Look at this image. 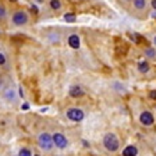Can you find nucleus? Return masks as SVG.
<instances>
[{"label":"nucleus","mask_w":156,"mask_h":156,"mask_svg":"<svg viewBox=\"0 0 156 156\" xmlns=\"http://www.w3.org/2000/svg\"><path fill=\"white\" fill-rule=\"evenodd\" d=\"M66 116H67L68 120L74 121V123H80V121L84 120L85 113L81 109H78V107H70V109L66 112Z\"/></svg>","instance_id":"obj_4"},{"label":"nucleus","mask_w":156,"mask_h":156,"mask_svg":"<svg viewBox=\"0 0 156 156\" xmlns=\"http://www.w3.org/2000/svg\"><path fill=\"white\" fill-rule=\"evenodd\" d=\"M136 68H138V71H140L141 74H146V73H149V70H151V64L148 60H142V62L138 63V67Z\"/></svg>","instance_id":"obj_12"},{"label":"nucleus","mask_w":156,"mask_h":156,"mask_svg":"<svg viewBox=\"0 0 156 156\" xmlns=\"http://www.w3.org/2000/svg\"><path fill=\"white\" fill-rule=\"evenodd\" d=\"M68 95L71 98H75V99H78V98H82L85 95L84 89H82L80 85H73V87H70V89H68Z\"/></svg>","instance_id":"obj_7"},{"label":"nucleus","mask_w":156,"mask_h":156,"mask_svg":"<svg viewBox=\"0 0 156 156\" xmlns=\"http://www.w3.org/2000/svg\"><path fill=\"white\" fill-rule=\"evenodd\" d=\"M7 64V56L3 52H0V67H4Z\"/></svg>","instance_id":"obj_18"},{"label":"nucleus","mask_w":156,"mask_h":156,"mask_svg":"<svg viewBox=\"0 0 156 156\" xmlns=\"http://www.w3.org/2000/svg\"><path fill=\"white\" fill-rule=\"evenodd\" d=\"M34 156H41V155H34Z\"/></svg>","instance_id":"obj_28"},{"label":"nucleus","mask_w":156,"mask_h":156,"mask_svg":"<svg viewBox=\"0 0 156 156\" xmlns=\"http://www.w3.org/2000/svg\"><path fill=\"white\" fill-rule=\"evenodd\" d=\"M103 146L109 152H117L120 148V141L114 133H106L103 136Z\"/></svg>","instance_id":"obj_2"},{"label":"nucleus","mask_w":156,"mask_h":156,"mask_svg":"<svg viewBox=\"0 0 156 156\" xmlns=\"http://www.w3.org/2000/svg\"><path fill=\"white\" fill-rule=\"evenodd\" d=\"M18 156H32V153H31V151L28 148H23V149H20Z\"/></svg>","instance_id":"obj_17"},{"label":"nucleus","mask_w":156,"mask_h":156,"mask_svg":"<svg viewBox=\"0 0 156 156\" xmlns=\"http://www.w3.org/2000/svg\"><path fill=\"white\" fill-rule=\"evenodd\" d=\"M36 2H38V4H42L43 2H45V0H36Z\"/></svg>","instance_id":"obj_23"},{"label":"nucleus","mask_w":156,"mask_h":156,"mask_svg":"<svg viewBox=\"0 0 156 156\" xmlns=\"http://www.w3.org/2000/svg\"><path fill=\"white\" fill-rule=\"evenodd\" d=\"M80 2H87V0H80Z\"/></svg>","instance_id":"obj_26"},{"label":"nucleus","mask_w":156,"mask_h":156,"mask_svg":"<svg viewBox=\"0 0 156 156\" xmlns=\"http://www.w3.org/2000/svg\"><path fill=\"white\" fill-rule=\"evenodd\" d=\"M138 155V148L135 145H127L123 149V156H136Z\"/></svg>","instance_id":"obj_9"},{"label":"nucleus","mask_w":156,"mask_h":156,"mask_svg":"<svg viewBox=\"0 0 156 156\" xmlns=\"http://www.w3.org/2000/svg\"><path fill=\"white\" fill-rule=\"evenodd\" d=\"M75 20H77V17H75L74 13H66L64 14V21H67V23H75Z\"/></svg>","instance_id":"obj_15"},{"label":"nucleus","mask_w":156,"mask_h":156,"mask_svg":"<svg viewBox=\"0 0 156 156\" xmlns=\"http://www.w3.org/2000/svg\"><path fill=\"white\" fill-rule=\"evenodd\" d=\"M0 35H2V29H0Z\"/></svg>","instance_id":"obj_27"},{"label":"nucleus","mask_w":156,"mask_h":156,"mask_svg":"<svg viewBox=\"0 0 156 156\" xmlns=\"http://www.w3.org/2000/svg\"><path fill=\"white\" fill-rule=\"evenodd\" d=\"M7 17V10L3 4H0V21H3L4 18Z\"/></svg>","instance_id":"obj_16"},{"label":"nucleus","mask_w":156,"mask_h":156,"mask_svg":"<svg viewBox=\"0 0 156 156\" xmlns=\"http://www.w3.org/2000/svg\"><path fill=\"white\" fill-rule=\"evenodd\" d=\"M52 138H53V144H55L56 148H58V149H64V148H67L68 141H67V138L64 136V134L55 133L52 135Z\"/></svg>","instance_id":"obj_5"},{"label":"nucleus","mask_w":156,"mask_h":156,"mask_svg":"<svg viewBox=\"0 0 156 156\" xmlns=\"http://www.w3.org/2000/svg\"><path fill=\"white\" fill-rule=\"evenodd\" d=\"M10 3H17V2H18V0H9Z\"/></svg>","instance_id":"obj_24"},{"label":"nucleus","mask_w":156,"mask_h":156,"mask_svg":"<svg viewBox=\"0 0 156 156\" xmlns=\"http://www.w3.org/2000/svg\"><path fill=\"white\" fill-rule=\"evenodd\" d=\"M144 55H145V57H148V58H155L156 57V49L155 48H146L145 50H144Z\"/></svg>","instance_id":"obj_14"},{"label":"nucleus","mask_w":156,"mask_h":156,"mask_svg":"<svg viewBox=\"0 0 156 156\" xmlns=\"http://www.w3.org/2000/svg\"><path fill=\"white\" fill-rule=\"evenodd\" d=\"M28 107H29V106H28L27 103H25V105H23V109H24V110H28Z\"/></svg>","instance_id":"obj_21"},{"label":"nucleus","mask_w":156,"mask_h":156,"mask_svg":"<svg viewBox=\"0 0 156 156\" xmlns=\"http://www.w3.org/2000/svg\"><path fill=\"white\" fill-rule=\"evenodd\" d=\"M38 145L41 146V149L46 151V152H48V151H52L53 146H55L52 135L49 133H42L38 136Z\"/></svg>","instance_id":"obj_3"},{"label":"nucleus","mask_w":156,"mask_h":156,"mask_svg":"<svg viewBox=\"0 0 156 156\" xmlns=\"http://www.w3.org/2000/svg\"><path fill=\"white\" fill-rule=\"evenodd\" d=\"M151 6L153 10H156V0H151Z\"/></svg>","instance_id":"obj_20"},{"label":"nucleus","mask_w":156,"mask_h":156,"mask_svg":"<svg viewBox=\"0 0 156 156\" xmlns=\"http://www.w3.org/2000/svg\"><path fill=\"white\" fill-rule=\"evenodd\" d=\"M82 144H84V146H87V148H88V146H89V145H88V142H87V141H82Z\"/></svg>","instance_id":"obj_22"},{"label":"nucleus","mask_w":156,"mask_h":156,"mask_svg":"<svg viewBox=\"0 0 156 156\" xmlns=\"http://www.w3.org/2000/svg\"><path fill=\"white\" fill-rule=\"evenodd\" d=\"M3 96H4V99H6V101L14 102V101H16V98H17V95H16V91H14L13 88H6V89H4V92H3Z\"/></svg>","instance_id":"obj_10"},{"label":"nucleus","mask_w":156,"mask_h":156,"mask_svg":"<svg viewBox=\"0 0 156 156\" xmlns=\"http://www.w3.org/2000/svg\"><path fill=\"white\" fill-rule=\"evenodd\" d=\"M148 0H133V6L135 10H138V11H142V10H146V7H148Z\"/></svg>","instance_id":"obj_11"},{"label":"nucleus","mask_w":156,"mask_h":156,"mask_svg":"<svg viewBox=\"0 0 156 156\" xmlns=\"http://www.w3.org/2000/svg\"><path fill=\"white\" fill-rule=\"evenodd\" d=\"M140 123L145 127H151L153 123H155V117L151 113L149 110H144L142 113L140 114Z\"/></svg>","instance_id":"obj_6"},{"label":"nucleus","mask_w":156,"mask_h":156,"mask_svg":"<svg viewBox=\"0 0 156 156\" xmlns=\"http://www.w3.org/2000/svg\"><path fill=\"white\" fill-rule=\"evenodd\" d=\"M149 98L152 101H156V89H153V91L149 92Z\"/></svg>","instance_id":"obj_19"},{"label":"nucleus","mask_w":156,"mask_h":156,"mask_svg":"<svg viewBox=\"0 0 156 156\" xmlns=\"http://www.w3.org/2000/svg\"><path fill=\"white\" fill-rule=\"evenodd\" d=\"M67 43L71 49H80V45H81V41H80V36L77 34H71L67 39Z\"/></svg>","instance_id":"obj_8"},{"label":"nucleus","mask_w":156,"mask_h":156,"mask_svg":"<svg viewBox=\"0 0 156 156\" xmlns=\"http://www.w3.org/2000/svg\"><path fill=\"white\" fill-rule=\"evenodd\" d=\"M153 42H155V45H156V38H155V39H153Z\"/></svg>","instance_id":"obj_25"},{"label":"nucleus","mask_w":156,"mask_h":156,"mask_svg":"<svg viewBox=\"0 0 156 156\" xmlns=\"http://www.w3.org/2000/svg\"><path fill=\"white\" fill-rule=\"evenodd\" d=\"M11 24L14 27H25L29 24V13L24 9H18L11 14Z\"/></svg>","instance_id":"obj_1"},{"label":"nucleus","mask_w":156,"mask_h":156,"mask_svg":"<svg viewBox=\"0 0 156 156\" xmlns=\"http://www.w3.org/2000/svg\"><path fill=\"white\" fill-rule=\"evenodd\" d=\"M49 7L52 11H60L63 9V2L62 0H49Z\"/></svg>","instance_id":"obj_13"}]
</instances>
